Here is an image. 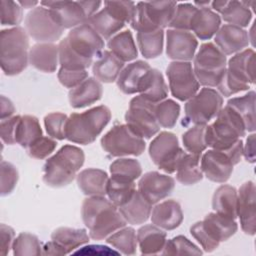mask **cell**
I'll return each mask as SVG.
<instances>
[{
  "mask_svg": "<svg viewBox=\"0 0 256 256\" xmlns=\"http://www.w3.org/2000/svg\"><path fill=\"white\" fill-rule=\"evenodd\" d=\"M81 216L89 230L90 238L94 240L106 239L127 224L118 207L105 196H90L84 199Z\"/></svg>",
  "mask_w": 256,
  "mask_h": 256,
  "instance_id": "cell-1",
  "label": "cell"
},
{
  "mask_svg": "<svg viewBox=\"0 0 256 256\" xmlns=\"http://www.w3.org/2000/svg\"><path fill=\"white\" fill-rule=\"evenodd\" d=\"M85 155L82 149L74 145H64L43 166V181L53 188L69 185L83 166Z\"/></svg>",
  "mask_w": 256,
  "mask_h": 256,
  "instance_id": "cell-2",
  "label": "cell"
},
{
  "mask_svg": "<svg viewBox=\"0 0 256 256\" xmlns=\"http://www.w3.org/2000/svg\"><path fill=\"white\" fill-rule=\"evenodd\" d=\"M111 117V111L105 105L93 107L82 113H73L66 123V139L77 144H91L107 126Z\"/></svg>",
  "mask_w": 256,
  "mask_h": 256,
  "instance_id": "cell-3",
  "label": "cell"
},
{
  "mask_svg": "<svg viewBox=\"0 0 256 256\" xmlns=\"http://www.w3.org/2000/svg\"><path fill=\"white\" fill-rule=\"evenodd\" d=\"M29 38L20 26L0 32V64L8 76L20 74L29 62Z\"/></svg>",
  "mask_w": 256,
  "mask_h": 256,
  "instance_id": "cell-4",
  "label": "cell"
},
{
  "mask_svg": "<svg viewBox=\"0 0 256 256\" xmlns=\"http://www.w3.org/2000/svg\"><path fill=\"white\" fill-rule=\"evenodd\" d=\"M255 52L245 49L236 53L226 65L224 75L217 85L218 92L229 97L238 92L248 90L255 83Z\"/></svg>",
  "mask_w": 256,
  "mask_h": 256,
  "instance_id": "cell-5",
  "label": "cell"
},
{
  "mask_svg": "<svg viewBox=\"0 0 256 256\" xmlns=\"http://www.w3.org/2000/svg\"><path fill=\"white\" fill-rule=\"evenodd\" d=\"M215 118L212 124L206 125L205 140L207 147L225 150L245 136L247 131L243 121L228 105L222 108Z\"/></svg>",
  "mask_w": 256,
  "mask_h": 256,
  "instance_id": "cell-6",
  "label": "cell"
},
{
  "mask_svg": "<svg viewBox=\"0 0 256 256\" xmlns=\"http://www.w3.org/2000/svg\"><path fill=\"white\" fill-rule=\"evenodd\" d=\"M237 229L238 225L234 219L211 212L202 221L193 224L190 233L205 252H212L221 242L232 237Z\"/></svg>",
  "mask_w": 256,
  "mask_h": 256,
  "instance_id": "cell-7",
  "label": "cell"
},
{
  "mask_svg": "<svg viewBox=\"0 0 256 256\" xmlns=\"http://www.w3.org/2000/svg\"><path fill=\"white\" fill-rule=\"evenodd\" d=\"M243 156V142L238 140L225 150L211 149L201 157V170L207 179L216 183H225Z\"/></svg>",
  "mask_w": 256,
  "mask_h": 256,
  "instance_id": "cell-8",
  "label": "cell"
},
{
  "mask_svg": "<svg viewBox=\"0 0 256 256\" xmlns=\"http://www.w3.org/2000/svg\"><path fill=\"white\" fill-rule=\"evenodd\" d=\"M226 56L211 42L200 46L194 56L193 70L200 85L208 88L217 87L226 70Z\"/></svg>",
  "mask_w": 256,
  "mask_h": 256,
  "instance_id": "cell-9",
  "label": "cell"
},
{
  "mask_svg": "<svg viewBox=\"0 0 256 256\" xmlns=\"http://www.w3.org/2000/svg\"><path fill=\"white\" fill-rule=\"evenodd\" d=\"M100 1H41L40 5L49 9L54 20L65 30L87 22L97 13Z\"/></svg>",
  "mask_w": 256,
  "mask_h": 256,
  "instance_id": "cell-10",
  "label": "cell"
},
{
  "mask_svg": "<svg viewBox=\"0 0 256 256\" xmlns=\"http://www.w3.org/2000/svg\"><path fill=\"white\" fill-rule=\"evenodd\" d=\"M177 7L175 1L138 2L131 27L137 32H148L168 27Z\"/></svg>",
  "mask_w": 256,
  "mask_h": 256,
  "instance_id": "cell-11",
  "label": "cell"
},
{
  "mask_svg": "<svg viewBox=\"0 0 256 256\" xmlns=\"http://www.w3.org/2000/svg\"><path fill=\"white\" fill-rule=\"evenodd\" d=\"M223 106V97L215 89L204 87L187 100L182 124L207 125L215 118Z\"/></svg>",
  "mask_w": 256,
  "mask_h": 256,
  "instance_id": "cell-12",
  "label": "cell"
},
{
  "mask_svg": "<svg viewBox=\"0 0 256 256\" xmlns=\"http://www.w3.org/2000/svg\"><path fill=\"white\" fill-rule=\"evenodd\" d=\"M101 147L114 157L139 156L144 152L146 143L127 124H119L113 126L101 138Z\"/></svg>",
  "mask_w": 256,
  "mask_h": 256,
  "instance_id": "cell-13",
  "label": "cell"
},
{
  "mask_svg": "<svg viewBox=\"0 0 256 256\" xmlns=\"http://www.w3.org/2000/svg\"><path fill=\"white\" fill-rule=\"evenodd\" d=\"M186 152L179 146L175 134L160 132L149 145V156L153 163L167 174L176 172L180 160Z\"/></svg>",
  "mask_w": 256,
  "mask_h": 256,
  "instance_id": "cell-14",
  "label": "cell"
},
{
  "mask_svg": "<svg viewBox=\"0 0 256 256\" xmlns=\"http://www.w3.org/2000/svg\"><path fill=\"white\" fill-rule=\"evenodd\" d=\"M156 104L138 95L131 99L129 108L125 114L126 124L143 139L152 138L160 130V125L154 113Z\"/></svg>",
  "mask_w": 256,
  "mask_h": 256,
  "instance_id": "cell-15",
  "label": "cell"
},
{
  "mask_svg": "<svg viewBox=\"0 0 256 256\" xmlns=\"http://www.w3.org/2000/svg\"><path fill=\"white\" fill-rule=\"evenodd\" d=\"M27 34L39 43H53L60 39L64 29L54 20L49 9L35 7L25 17Z\"/></svg>",
  "mask_w": 256,
  "mask_h": 256,
  "instance_id": "cell-16",
  "label": "cell"
},
{
  "mask_svg": "<svg viewBox=\"0 0 256 256\" xmlns=\"http://www.w3.org/2000/svg\"><path fill=\"white\" fill-rule=\"evenodd\" d=\"M166 75L172 95L180 101L189 100L199 91L200 84L190 62H171L166 69Z\"/></svg>",
  "mask_w": 256,
  "mask_h": 256,
  "instance_id": "cell-17",
  "label": "cell"
},
{
  "mask_svg": "<svg viewBox=\"0 0 256 256\" xmlns=\"http://www.w3.org/2000/svg\"><path fill=\"white\" fill-rule=\"evenodd\" d=\"M65 38L75 53L89 60L97 57L104 48V39L88 23L71 29Z\"/></svg>",
  "mask_w": 256,
  "mask_h": 256,
  "instance_id": "cell-18",
  "label": "cell"
},
{
  "mask_svg": "<svg viewBox=\"0 0 256 256\" xmlns=\"http://www.w3.org/2000/svg\"><path fill=\"white\" fill-rule=\"evenodd\" d=\"M175 180L157 171L145 173L138 182V191L152 205L168 197L174 190Z\"/></svg>",
  "mask_w": 256,
  "mask_h": 256,
  "instance_id": "cell-19",
  "label": "cell"
},
{
  "mask_svg": "<svg viewBox=\"0 0 256 256\" xmlns=\"http://www.w3.org/2000/svg\"><path fill=\"white\" fill-rule=\"evenodd\" d=\"M197 38L189 31L168 29L166 32V54L175 61L189 62L195 56Z\"/></svg>",
  "mask_w": 256,
  "mask_h": 256,
  "instance_id": "cell-20",
  "label": "cell"
},
{
  "mask_svg": "<svg viewBox=\"0 0 256 256\" xmlns=\"http://www.w3.org/2000/svg\"><path fill=\"white\" fill-rule=\"evenodd\" d=\"M255 184L252 181L245 182L238 191L237 217H239L241 229L245 234L254 235L256 227Z\"/></svg>",
  "mask_w": 256,
  "mask_h": 256,
  "instance_id": "cell-21",
  "label": "cell"
},
{
  "mask_svg": "<svg viewBox=\"0 0 256 256\" xmlns=\"http://www.w3.org/2000/svg\"><path fill=\"white\" fill-rule=\"evenodd\" d=\"M249 40L246 30L231 24L220 26L214 37L215 45L225 56L243 51L248 47Z\"/></svg>",
  "mask_w": 256,
  "mask_h": 256,
  "instance_id": "cell-22",
  "label": "cell"
},
{
  "mask_svg": "<svg viewBox=\"0 0 256 256\" xmlns=\"http://www.w3.org/2000/svg\"><path fill=\"white\" fill-rule=\"evenodd\" d=\"M151 221L157 227L170 231L180 226L183 221L181 205L176 200H165L152 208Z\"/></svg>",
  "mask_w": 256,
  "mask_h": 256,
  "instance_id": "cell-23",
  "label": "cell"
},
{
  "mask_svg": "<svg viewBox=\"0 0 256 256\" xmlns=\"http://www.w3.org/2000/svg\"><path fill=\"white\" fill-rule=\"evenodd\" d=\"M212 9L221 14L222 19L238 27H247L252 19L249 3L245 1H213Z\"/></svg>",
  "mask_w": 256,
  "mask_h": 256,
  "instance_id": "cell-24",
  "label": "cell"
},
{
  "mask_svg": "<svg viewBox=\"0 0 256 256\" xmlns=\"http://www.w3.org/2000/svg\"><path fill=\"white\" fill-rule=\"evenodd\" d=\"M102 84L95 77H88L78 86L70 89L68 98L73 108H84L101 99Z\"/></svg>",
  "mask_w": 256,
  "mask_h": 256,
  "instance_id": "cell-25",
  "label": "cell"
},
{
  "mask_svg": "<svg viewBox=\"0 0 256 256\" xmlns=\"http://www.w3.org/2000/svg\"><path fill=\"white\" fill-rule=\"evenodd\" d=\"M29 63L39 71L52 73L59 63V48L54 43H37L29 50Z\"/></svg>",
  "mask_w": 256,
  "mask_h": 256,
  "instance_id": "cell-26",
  "label": "cell"
},
{
  "mask_svg": "<svg viewBox=\"0 0 256 256\" xmlns=\"http://www.w3.org/2000/svg\"><path fill=\"white\" fill-rule=\"evenodd\" d=\"M150 69V65L142 60L129 63L122 69L116 80L119 90L126 95L138 93L141 81Z\"/></svg>",
  "mask_w": 256,
  "mask_h": 256,
  "instance_id": "cell-27",
  "label": "cell"
},
{
  "mask_svg": "<svg viewBox=\"0 0 256 256\" xmlns=\"http://www.w3.org/2000/svg\"><path fill=\"white\" fill-rule=\"evenodd\" d=\"M221 26L220 16L212 9L197 8L192 21L191 30L195 34V37L201 40L211 39Z\"/></svg>",
  "mask_w": 256,
  "mask_h": 256,
  "instance_id": "cell-28",
  "label": "cell"
},
{
  "mask_svg": "<svg viewBox=\"0 0 256 256\" xmlns=\"http://www.w3.org/2000/svg\"><path fill=\"white\" fill-rule=\"evenodd\" d=\"M124 68V62L118 59L111 51L103 50L93 63L92 72L99 82L112 83L117 80Z\"/></svg>",
  "mask_w": 256,
  "mask_h": 256,
  "instance_id": "cell-29",
  "label": "cell"
},
{
  "mask_svg": "<svg viewBox=\"0 0 256 256\" xmlns=\"http://www.w3.org/2000/svg\"><path fill=\"white\" fill-rule=\"evenodd\" d=\"M138 93L145 100L154 104L165 100L168 95V86L162 73L151 68L142 79Z\"/></svg>",
  "mask_w": 256,
  "mask_h": 256,
  "instance_id": "cell-30",
  "label": "cell"
},
{
  "mask_svg": "<svg viewBox=\"0 0 256 256\" xmlns=\"http://www.w3.org/2000/svg\"><path fill=\"white\" fill-rule=\"evenodd\" d=\"M108 179L107 173L97 168L84 169L76 176L79 189L89 197L105 196Z\"/></svg>",
  "mask_w": 256,
  "mask_h": 256,
  "instance_id": "cell-31",
  "label": "cell"
},
{
  "mask_svg": "<svg viewBox=\"0 0 256 256\" xmlns=\"http://www.w3.org/2000/svg\"><path fill=\"white\" fill-rule=\"evenodd\" d=\"M136 235L140 251L144 255L161 253L167 241V235L164 230L154 224L140 227Z\"/></svg>",
  "mask_w": 256,
  "mask_h": 256,
  "instance_id": "cell-32",
  "label": "cell"
},
{
  "mask_svg": "<svg viewBox=\"0 0 256 256\" xmlns=\"http://www.w3.org/2000/svg\"><path fill=\"white\" fill-rule=\"evenodd\" d=\"M118 209L127 223L138 225L143 224L149 219L152 204H150L139 191H135L132 197L125 204L118 207Z\"/></svg>",
  "mask_w": 256,
  "mask_h": 256,
  "instance_id": "cell-33",
  "label": "cell"
},
{
  "mask_svg": "<svg viewBox=\"0 0 256 256\" xmlns=\"http://www.w3.org/2000/svg\"><path fill=\"white\" fill-rule=\"evenodd\" d=\"M237 199L238 192L235 187L221 185L213 194L212 208L216 213L235 220L237 218Z\"/></svg>",
  "mask_w": 256,
  "mask_h": 256,
  "instance_id": "cell-34",
  "label": "cell"
},
{
  "mask_svg": "<svg viewBox=\"0 0 256 256\" xmlns=\"http://www.w3.org/2000/svg\"><path fill=\"white\" fill-rule=\"evenodd\" d=\"M90 236L85 229L59 227L51 234V240L56 242L65 252L71 253L74 249L88 243Z\"/></svg>",
  "mask_w": 256,
  "mask_h": 256,
  "instance_id": "cell-35",
  "label": "cell"
},
{
  "mask_svg": "<svg viewBox=\"0 0 256 256\" xmlns=\"http://www.w3.org/2000/svg\"><path fill=\"white\" fill-rule=\"evenodd\" d=\"M255 91L251 90L242 97H235L228 100L227 104L232 108L243 121L246 131L253 132L255 130Z\"/></svg>",
  "mask_w": 256,
  "mask_h": 256,
  "instance_id": "cell-36",
  "label": "cell"
},
{
  "mask_svg": "<svg viewBox=\"0 0 256 256\" xmlns=\"http://www.w3.org/2000/svg\"><path fill=\"white\" fill-rule=\"evenodd\" d=\"M201 155L185 154L176 169V179L179 183L189 186L200 182L203 172L200 166Z\"/></svg>",
  "mask_w": 256,
  "mask_h": 256,
  "instance_id": "cell-37",
  "label": "cell"
},
{
  "mask_svg": "<svg viewBox=\"0 0 256 256\" xmlns=\"http://www.w3.org/2000/svg\"><path fill=\"white\" fill-rule=\"evenodd\" d=\"M110 51L122 62H130L137 58L138 51L132 33L125 30L117 33L108 41Z\"/></svg>",
  "mask_w": 256,
  "mask_h": 256,
  "instance_id": "cell-38",
  "label": "cell"
},
{
  "mask_svg": "<svg viewBox=\"0 0 256 256\" xmlns=\"http://www.w3.org/2000/svg\"><path fill=\"white\" fill-rule=\"evenodd\" d=\"M103 39H110L117 34L125 24L114 18L105 8L92 15L87 22Z\"/></svg>",
  "mask_w": 256,
  "mask_h": 256,
  "instance_id": "cell-39",
  "label": "cell"
},
{
  "mask_svg": "<svg viewBox=\"0 0 256 256\" xmlns=\"http://www.w3.org/2000/svg\"><path fill=\"white\" fill-rule=\"evenodd\" d=\"M42 129L39 120L32 115L21 116L16 131V143L27 149L39 138H41Z\"/></svg>",
  "mask_w": 256,
  "mask_h": 256,
  "instance_id": "cell-40",
  "label": "cell"
},
{
  "mask_svg": "<svg viewBox=\"0 0 256 256\" xmlns=\"http://www.w3.org/2000/svg\"><path fill=\"white\" fill-rule=\"evenodd\" d=\"M137 43L144 58H156L163 51L164 31L163 29H158L148 32H137Z\"/></svg>",
  "mask_w": 256,
  "mask_h": 256,
  "instance_id": "cell-41",
  "label": "cell"
},
{
  "mask_svg": "<svg viewBox=\"0 0 256 256\" xmlns=\"http://www.w3.org/2000/svg\"><path fill=\"white\" fill-rule=\"evenodd\" d=\"M136 191V185L134 181H127L110 177L108 179L106 187V195L108 199L117 207L125 204Z\"/></svg>",
  "mask_w": 256,
  "mask_h": 256,
  "instance_id": "cell-42",
  "label": "cell"
},
{
  "mask_svg": "<svg viewBox=\"0 0 256 256\" xmlns=\"http://www.w3.org/2000/svg\"><path fill=\"white\" fill-rule=\"evenodd\" d=\"M108 244L113 246L119 253L134 255L137 250V235L132 227H123L106 238Z\"/></svg>",
  "mask_w": 256,
  "mask_h": 256,
  "instance_id": "cell-43",
  "label": "cell"
},
{
  "mask_svg": "<svg viewBox=\"0 0 256 256\" xmlns=\"http://www.w3.org/2000/svg\"><path fill=\"white\" fill-rule=\"evenodd\" d=\"M58 48H59V64L61 68H64L67 70H77V71L87 70L93 63V60L83 58L77 53H75L69 47L66 38L62 39L59 42Z\"/></svg>",
  "mask_w": 256,
  "mask_h": 256,
  "instance_id": "cell-44",
  "label": "cell"
},
{
  "mask_svg": "<svg viewBox=\"0 0 256 256\" xmlns=\"http://www.w3.org/2000/svg\"><path fill=\"white\" fill-rule=\"evenodd\" d=\"M111 177L127 181H135L142 174L140 163L133 158H120L110 165Z\"/></svg>",
  "mask_w": 256,
  "mask_h": 256,
  "instance_id": "cell-45",
  "label": "cell"
},
{
  "mask_svg": "<svg viewBox=\"0 0 256 256\" xmlns=\"http://www.w3.org/2000/svg\"><path fill=\"white\" fill-rule=\"evenodd\" d=\"M154 113L160 127L173 128L180 114V105L172 99H165L155 105Z\"/></svg>",
  "mask_w": 256,
  "mask_h": 256,
  "instance_id": "cell-46",
  "label": "cell"
},
{
  "mask_svg": "<svg viewBox=\"0 0 256 256\" xmlns=\"http://www.w3.org/2000/svg\"><path fill=\"white\" fill-rule=\"evenodd\" d=\"M13 254L17 256H32L42 254L43 246L37 236L23 232L15 238L13 246Z\"/></svg>",
  "mask_w": 256,
  "mask_h": 256,
  "instance_id": "cell-47",
  "label": "cell"
},
{
  "mask_svg": "<svg viewBox=\"0 0 256 256\" xmlns=\"http://www.w3.org/2000/svg\"><path fill=\"white\" fill-rule=\"evenodd\" d=\"M206 125H194L182 135V142L190 154L201 155L207 148L205 140Z\"/></svg>",
  "mask_w": 256,
  "mask_h": 256,
  "instance_id": "cell-48",
  "label": "cell"
},
{
  "mask_svg": "<svg viewBox=\"0 0 256 256\" xmlns=\"http://www.w3.org/2000/svg\"><path fill=\"white\" fill-rule=\"evenodd\" d=\"M161 254L163 255H201L202 251L185 236L179 235L166 241Z\"/></svg>",
  "mask_w": 256,
  "mask_h": 256,
  "instance_id": "cell-49",
  "label": "cell"
},
{
  "mask_svg": "<svg viewBox=\"0 0 256 256\" xmlns=\"http://www.w3.org/2000/svg\"><path fill=\"white\" fill-rule=\"evenodd\" d=\"M197 10V7L191 3L177 4L174 16L168 27L176 30L189 31L191 30V21Z\"/></svg>",
  "mask_w": 256,
  "mask_h": 256,
  "instance_id": "cell-50",
  "label": "cell"
},
{
  "mask_svg": "<svg viewBox=\"0 0 256 256\" xmlns=\"http://www.w3.org/2000/svg\"><path fill=\"white\" fill-rule=\"evenodd\" d=\"M105 9L124 24L132 22L136 13V4L132 1H105Z\"/></svg>",
  "mask_w": 256,
  "mask_h": 256,
  "instance_id": "cell-51",
  "label": "cell"
},
{
  "mask_svg": "<svg viewBox=\"0 0 256 256\" xmlns=\"http://www.w3.org/2000/svg\"><path fill=\"white\" fill-rule=\"evenodd\" d=\"M67 120V115L61 112H53L46 115L44 118V125L47 134L53 139H66Z\"/></svg>",
  "mask_w": 256,
  "mask_h": 256,
  "instance_id": "cell-52",
  "label": "cell"
},
{
  "mask_svg": "<svg viewBox=\"0 0 256 256\" xmlns=\"http://www.w3.org/2000/svg\"><path fill=\"white\" fill-rule=\"evenodd\" d=\"M1 24L16 26L20 24L23 18V8L18 2L11 0H1Z\"/></svg>",
  "mask_w": 256,
  "mask_h": 256,
  "instance_id": "cell-53",
  "label": "cell"
},
{
  "mask_svg": "<svg viewBox=\"0 0 256 256\" xmlns=\"http://www.w3.org/2000/svg\"><path fill=\"white\" fill-rule=\"evenodd\" d=\"M18 181V171L16 167L4 160L1 161V196L10 194Z\"/></svg>",
  "mask_w": 256,
  "mask_h": 256,
  "instance_id": "cell-54",
  "label": "cell"
},
{
  "mask_svg": "<svg viewBox=\"0 0 256 256\" xmlns=\"http://www.w3.org/2000/svg\"><path fill=\"white\" fill-rule=\"evenodd\" d=\"M57 142L53 138L42 136L31 146H29L26 150L30 157L42 160L48 157L55 150Z\"/></svg>",
  "mask_w": 256,
  "mask_h": 256,
  "instance_id": "cell-55",
  "label": "cell"
},
{
  "mask_svg": "<svg viewBox=\"0 0 256 256\" xmlns=\"http://www.w3.org/2000/svg\"><path fill=\"white\" fill-rule=\"evenodd\" d=\"M88 78L87 70H67L64 68L58 71V80L66 88H74Z\"/></svg>",
  "mask_w": 256,
  "mask_h": 256,
  "instance_id": "cell-56",
  "label": "cell"
},
{
  "mask_svg": "<svg viewBox=\"0 0 256 256\" xmlns=\"http://www.w3.org/2000/svg\"><path fill=\"white\" fill-rule=\"evenodd\" d=\"M21 119L20 115L12 116L10 118L1 120L0 123V136L4 143L13 145L16 143V131L18 123Z\"/></svg>",
  "mask_w": 256,
  "mask_h": 256,
  "instance_id": "cell-57",
  "label": "cell"
},
{
  "mask_svg": "<svg viewBox=\"0 0 256 256\" xmlns=\"http://www.w3.org/2000/svg\"><path fill=\"white\" fill-rule=\"evenodd\" d=\"M15 232L13 228L8 225H0V253L7 255L13 246L15 240Z\"/></svg>",
  "mask_w": 256,
  "mask_h": 256,
  "instance_id": "cell-58",
  "label": "cell"
},
{
  "mask_svg": "<svg viewBox=\"0 0 256 256\" xmlns=\"http://www.w3.org/2000/svg\"><path fill=\"white\" fill-rule=\"evenodd\" d=\"M73 254H80V255H86V254H91V255H117L119 254L118 251L112 250L107 246L104 245H89L85 246L82 249H79Z\"/></svg>",
  "mask_w": 256,
  "mask_h": 256,
  "instance_id": "cell-59",
  "label": "cell"
},
{
  "mask_svg": "<svg viewBox=\"0 0 256 256\" xmlns=\"http://www.w3.org/2000/svg\"><path fill=\"white\" fill-rule=\"evenodd\" d=\"M243 156L245 159L250 162H255V134H251L248 136L246 140L245 146H243Z\"/></svg>",
  "mask_w": 256,
  "mask_h": 256,
  "instance_id": "cell-60",
  "label": "cell"
},
{
  "mask_svg": "<svg viewBox=\"0 0 256 256\" xmlns=\"http://www.w3.org/2000/svg\"><path fill=\"white\" fill-rule=\"evenodd\" d=\"M14 112L15 107L13 103L5 96H1V120L12 117Z\"/></svg>",
  "mask_w": 256,
  "mask_h": 256,
  "instance_id": "cell-61",
  "label": "cell"
},
{
  "mask_svg": "<svg viewBox=\"0 0 256 256\" xmlns=\"http://www.w3.org/2000/svg\"><path fill=\"white\" fill-rule=\"evenodd\" d=\"M42 254H44V255H66L64 250L53 240L44 244Z\"/></svg>",
  "mask_w": 256,
  "mask_h": 256,
  "instance_id": "cell-62",
  "label": "cell"
},
{
  "mask_svg": "<svg viewBox=\"0 0 256 256\" xmlns=\"http://www.w3.org/2000/svg\"><path fill=\"white\" fill-rule=\"evenodd\" d=\"M19 5L22 7V8H35L34 6H36L38 4V1H30V0H24V1H18Z\"/></svg>",
  "mask_w": 256,
  "mask_h": 256,
  "instance_id": "cell-63",
  "label": "cell"
}]
</instances>
